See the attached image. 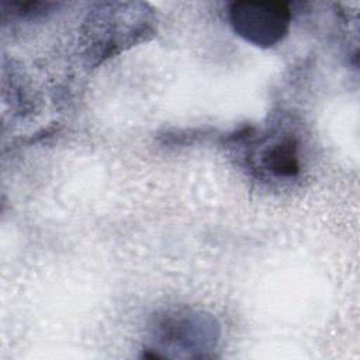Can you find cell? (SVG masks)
I'll return each mask as SVG.
<instances>
[{
  "mask_svg": "<svg viewBox=\"0 0 360 360\" xmlns=\"http://www.w3.org/2000/svg\"><path fill=\"white\" fill-rule=\"evenodd\" d=\"M150 11L143 3H96L89 10L83 31L90 56L104 59L122 46L143 39L152 31Z\"/></svg>",
  "mask_w": 360,
  "mask_h": 360,
  "instance_id": "obj_1",
  "label": "cell"
},
{
  "mask_svg": "<svg viewBox=\"0 0 360 360\" xmlns=\"http://www.w3.org/2000/svg\"><path fill=\"white\" fill-rule=\"evenodd\" d=\"M233 31L255 46L269 48L288 32L291 11L281 1H235L229 6Z\"/></svg>",
  "mask_w": 360,
  "mask_h": 360,
  "instance_id": "obj_2",
  "label": "cell"
},
{
  "mask_svg": "<svg viewBox=\"0 0 360 360\" xmlns=\"http://www.w3.org/2000/svg\"><path fill=\"white\" fill-rule=\"evenodd\" d=\"M262 159L264 167L280 177H292L300 170L297 142L291 138L273 143L264 150Z\"/></svg>",
  "mask_w": 360,
  "mask_h": 360,
  "instance_id": "obj_3",
  "label": "cell"
}]
</instances>
